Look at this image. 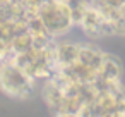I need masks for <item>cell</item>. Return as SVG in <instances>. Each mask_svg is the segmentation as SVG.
<instances>
[{
  "label": "cell",
  "mask_w": 125,
  "mask_h": 117,
  "mask_svg": "<svg viewBox=\"0 0 125 117\" xmlns=\"http://www.w3.org/2000/svg\"><path fill=\"white\" fill-rule=\"evenodd\" d=\"M38 17L41 19L46 31L55 40L67 36L75 28L74 17L65 0H46V2H43L38 7Z\"/></svg>",
  "instance_id": "7a4b0ae2"
},
{
  "label": "cell",
  "mask_w": 125,
  "mask_h": 117,
  "mask_svg": "<svg viewBox=\"0 0 125 117\" xmlns=\"http://www.w3.org/2000/svg\"><path fill=\"white\" fill-rule=\"evenodd\" d=\"M122 64L120 60L111 55V53H104V59L99 65V71H98V81H101L103 84H111V83H116V81H122Z\"/></svg>",
  "instance_id": "277c9868"
},
{
  "label": "cell",
  "mask_w": 125,
  "mask_h": 117,
  "mask_svg": "<svg viewBox=\"0 0 125 117\" xmlns=\"http://www.w3.org/2000/svg\"><path fill=\"white\" fill-rule=\"evenodd\" d=\"M104 53L106 52H103L94 43H81L79 55H77L75 62H79V64H82V65H86V67H89L93 71H99V65H101V62L104 59Z\"/></svg>",
  "instance_id": "5b68a950"
},
{
  "label": "cell",
  "mask_w": 125,
  "mask_h": 117,
  "mask_svg": "<svg viewBox=\"0 0 125 117\" xmlns=\"http://www.w3.org/2000/svg\"><path fill=\"white\" fill-rule=\"evenodd\" d=\"M81 31L89 38V40H99V38H106V36H113L111 33V24L110 21L93 5L87 7L86 14L82 16L79 26Z\"/></svg>",
  "instance_id": "3957f363"
},
{
  "label": "cell",
  "mask_w": 125,
  "mask_h": 117,
  "mask_svg": "<svg viewBox=\"0 0 125 117\" xmlns=\"http://www.w3.org/2000/svg\"><path fill=\"white\" fill-rule=\"evenodd\" d=\"M38 79L26 72L12 59L0 62V90L16 100H28L38 90Z\"/></svg>",
  "instance_id": "6da1fadb"
},
{
  "label": "cell",
  "mask_w": 125,
  "mask_h": 117,
  "mask_svg": "<svg viewBox=\"0 0 125 117\" xmlns=\"http://www.w3.org/2000/svg\"><path fill=\"white\" fill-rule=\"evenodd\" d=\"M65 2H67V5H69V9H70V14H72V17H74L75 26H79L81 19H82V16L86 14V11H87V7L91 5V2H89V0H65Z\"/></svg>",
  "instance_id": "8992f818"
}]
</instances>
